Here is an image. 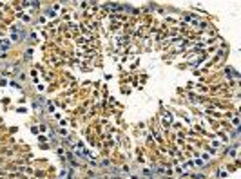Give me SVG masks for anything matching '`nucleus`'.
<instances>
[{"label":"nucleus","mask_w":241,"mask_h":179,"mask_svg":"<svg viewBox=\"0 0 241 179\" xmlns=\"http://www.w3.org/2000/svg\"><path fill=\"white\" fill-rule=\"evenodd\" d=\"M18 18H20V22H24V24H29V22H31L29 15H26V13H18Z\"/></svg>","instance_id":"f257e3e1"},{"label":"nucleus","mask_w":241,"mask_h":179,"mask_svg":"<svg viewBox=\"0 0 241 179\" xmlns=\"http://www.w3.org/2000/svg\"><path fill=\"white\" fill-rule=\"evenodd\" d=\"M7 47H11V42H9V40H0V49L6 51Z\"/></svg>","instance_id":"f03ea898"},{"label":"nucleus","mask_w":241,"mask_h":179,"mask_svg":"<svg viewBox=\"0 0 241 179\" xmlns=\"http://www.w3.org/2000/svg\"><path fill=\"white\" fill-rule=\"evenodd\" d=\"M232 123H234V125H237V123H239V118H237V116H234V118H232Z\"/></svg>","instance_id":"7ed1b4c3"},{"label":"nucleus","mask_w":241,"mask_h":179,"mask_svg":"<svg viewBox=\"0 0 241 179\" xmlns=\"http://www.w3.org/2000/svg\"><path fill=\"white\" fill-rule=\"evenodd\" d=\"M71 2H80V0H71Z\"/></svg>","instance_id":"20e7f679"}]
</instances>
